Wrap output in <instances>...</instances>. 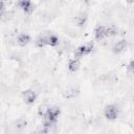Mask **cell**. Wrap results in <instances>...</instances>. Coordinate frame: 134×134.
Masks as SVG:
<instances>
[{
	"label": "cell",
	"mask_w": 134,
	"mask_h": 134,
	"mask_svg": "<svg viewBox=\"0 0 134 134\" xmlns=\"http://www.w3.org/2000/svg\"><path fill=\"white\" fill-rule=\"evenodd\" d=\"M58 44H59V38L52 34H41L36 40V45L38 47H44L45 45L57 46Z\"/></svg>",
	"instance_id": "1"
},
{
	"label": "cell",
	"mask_w": 134,
	"mask_h": 134,
	"mask_svg": "<svg viewBox=\"0 0 134 134\" xmlns=\"http://www.w3.org/2000/svg\"><path fill=\"white\" fill-rule=\"evenodd\" d=\"M115 35H117V29L112 27V26L99 25L94 30V36H95V39L97 41H100L105 38H109V37H112Z\"/></svg>",
	"instance_id": "2"
},
{
	"label": "cell",
	"mask_w": 134,
	"mask_h": 134,
	"mask_svg": "<svg viewBox=\"0 0 134 134\" xmlns=\"http://www.w3.org/2000/svg\"><path fill=\"white\" fill-rule=\"evenodd\" d=\"M93 49V43H88L86 45L80 46L76 50H75V59H80L84 55H87L88 53H90Z\"/></svg>",
	"instance_id": "3"
},
{
	"label": "cell",
	"mask_w": 134,
	"mask_h": 134,
	"mask_svg": "<svg viewBox=\"0 0 134 134\" xmlns=\"http://www.w3.org/2000/svg\"><path fill=\"white\" fill-rule=\"evenodd\" d=\"M104 114H105V117L106 118H108L110 120H113V119H115L118 116V109L114 105H108L105 108Z\"/></svg>",
	"instance_id": "4"
},
{
	"label": "cell",
	"mask_w": 134,
	"mask_h": 134,
	"mask_svg": "<svg viewBox=\"0 0 134 134\" xmlns=\"http://www.w3.org/2000/svg\"><path fill=\"white\" fill-rule=\"evenodd\" d=\"M22 97H23V100L25 102V104H32L35 100H36V97H37V94L34 90L31 89H28V90H25L22 92Z\"/></svg>",
	"instance_id": "5"
},
{
	"label": "cell",
	"mask_w": 134,
	"mask_h": 134,
	"mask_svg": "<svg viewBox=\"0 0 134 134\" xmlns=\"http://www.w3.org/2000/svg\"><path fill=\"white\" fill-rule=\"evenodd\" d=\"M18 4H19V6H20L26 14H30V13L34 10V7H35V5L32 4V2H31V1H28V0H22V1H20Z\"/></svg>",
	"instance_id": "6"
},
{
	"label": "cell",
	"mask_w": 134,
	"mask_h": 134,
	"mask_svg": "<svg viewBox=\"0 0 134 134\" xmlns=\"http://www.w3.org/2000/svg\"><path fill=\"white\" fill-rule=\"evenodd\" d=\"M127 45H128V42H127L126 40H120V41H118V42L113 46V52H114V53H120L121 51H124V50L126 49Z\"/></svg>",
	"instance_id": "7"
},
{
	"label": "cell",
	"mask_w": 134,
	"mask_h": 134,
	"mask_svg": "<svg viewBox=\"0 0 134 134\" xmlns=\"http://www.w3.org/2000/svg\"><path fill=\"white\" fill-rule=\"evenodd\" d=\"M17 41L20 46H25L30 42V36L27 34H20L17 38Z\"/></svg>",
	"instance_id": "8"
},
{
	"label": "cell",
	"mask_w": 134,
	"mask_h": 134,
	"mask_svg": "<svg viewBox=\"0 0 134 134\" xmlns=\"http://www.w3.org/2000/svg\"><path fill=\"white\" fill-rule=\"evenodd\" d=\"M79 92H80V90L77 87H71L66 90V92L64 93V96L67 98H73L79 94Z\"/></svg>",
	"instance_id": "9"
},
{
	"label": "cell",
	"mask_w": 134,
	"mask_h": 134,
	"mask_svg": "<svg viewBox=\"0 0 134 134\" xmlns=\"http://www.w3.org/2000/svg\"><path fill=\"white\" fill-rule=\"evenodd\" d=\"M79 66H80V61H79L77 59H73V60H70V61H69L68 69H69L71 72H75V71L79 69Z\"/></svg>",
	"instance_id": "10"
},
{
	"label": "cell",
	"mask_w": 134,
	"mask_h": 134,
	"mask_svg": "<svg viewBox=\"0 0 134 134\" xmlns=\"http://www.w3.org/2000/svg\"><path fill=\"white\" fill-rule=\"evenodd\" d=\"M86 21H87V15L86 14H80L76 18H75V23L77 24V25H80V26H83L85 23H86Z\"/></svg>",
	"instance_id": "11"
},
{
	"label": "cell",
	"mask_w": 134,
	"mask_h": 134,
	"mask_svg": "<svg viewBox=\"0 0 134 134\" xmlns=\"http://www.w3.org/2000/svg\"><path fill=\"white\" fill-rule=\"evenodd\" d=\"M26 120L24 119V118H19L16 122H15V126H16V128H17V130L18 131H21V130H23L24 128H25V126H26Z\"/></svg>",
	"instance_id": "12"
},
{
	"label": "cell",
	"mask_w": 134,
	"mask_h": 134,
	"mask_svg": "<svg viewBox=\"0 0 134 134\" xmlns=\"http://www.w3.org/2000/svg\"><path fill=\"white\" fill-rule=\"evenodd\" d=\"M14 16V14H13V12L12 10H4L1 15H0V19H2L3 21H7V20H10L12 19V17Z\"/></svg>",
	"instance_id": "13"
},
{
	"label": "cell",
	"mask_w": 134,
	"mask_h": 134,
	"mask_svg": "<svg viewBox=\"0 0 134 134\" xmlns=\"http://www.w3.org/2000/svg\"><path fill=\"white\" fill-rule=\"evenodd\" d=\"M46 111H47V107H46V106H44V105H42V106H40V107H39L38 113H39V115H40V116L44 117V116H45V114H46Z\"/></svg>",
	"instance_id": "14"
},
{
	"label": "cell",
	"mask_w": 134,
	"mask_h": 134,
	"mask_svg": "<svg viewBox=\"0 0 134 134\" xmlns=\"http://www.w3.org/2000/svg\"><path fill=\"white\" fill-rule=\"evenodd\" d=\"M4 10H5V4H4V2L0 1V15H1Z\"/></svg>",
	"instance_id": "15"
},
{
	"label": "cell",
	"mask_w": 134,
	"mask_h": 134,
	"mask_svg": "<svg viewBox=\"0 0 134 134\" xmlns=\"http://www.w3.org/2000/svg\"><path fill=\"white\" fill-rule=\"evenodd\" d=\"M128 71H129L130 73L133 72V62H130V64H129V66H128Z\"/></svg>",
	"instance_id": "16"
}]
</instances>
